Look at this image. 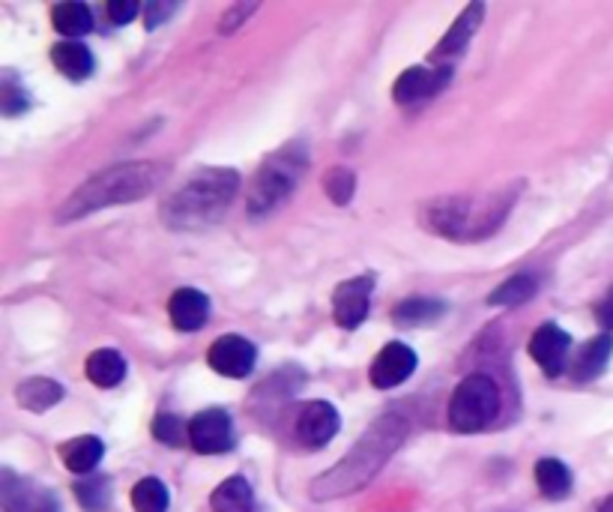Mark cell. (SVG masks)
<instances>
[{
  "label": "cell",
  "instance_id": "obj_1",
  "mask_svg": "<svg viewBox=\"0 0 613 512\" xmlns=\"http://www.w3.org/2000/svg\"><path fill=\"white\" fill-rule=\"evenodd\" d=\"M404 437H407V420H404V416H380V420L356 441L354 450H350L342 462L333 464L329 471H324V474L317 476L315 483H312V489H308V494H312L315 501L324 503L359 492V489H365V485L372 483L374 476L380 474V467L398 453V446L404 444Z\"/></svg>",
  "mask_w": 613,
  "mask_h": 512
},
{
  "label": "cell",
  "instance_id": "obj_2",
  "mask_svg": "<svg viewBox=\"0 0 613 512\" xmlns=\"http://www.w3.org/2000/svg\"><path fill=\"white\" fill-rule=\"evenodd\" d=\"M240 175L230 168H204L189 177L177 193L165 201L162 219L177 232H201L219 223L230 201L237 198Z\"/></svg>",
  "mask_w": 613,
  "mask_h": 512
},
{
  "label": "cell",
  "instance_id": "obj_3",
  "mask_svg": "<svg viewBox=\"0 0 613 512\" xmlns=\"http://www.w3.org/2000/svg\"><path fill=\"white\" fill-rule=\"evenodd\" d=\"M159 184V171L150 163H126L111 165L102 175L90 177L72 198L58 210L60 223L81 219L87 213L115 207V204H129L138 198H147Z\"/></svg>",
  "mask_w": 613,
  "mask_h": 512
},
{
  "label": "cell",
  "instance_id": "obj_4",
  "mask_svg": "<svg viewBox=\"0 0 613 512\" xmlns=\"http://www.w3.org/2000/svg\"><path fill=\"white\" fill-rule=\"evenodd\" d=\"M508 204L512 201H503L500 195L476 213V204L467 198H443L428 210V219H432L434 232H441L449 240H482L506 219Z\"/></svg>",
  "mask_w": 613,
  "mask_h": 512
},
{
  "label": "cell",
  "instance_id": "obj_5",
  "mask_svg": "<svg viewBox=\"0 0 613 512\" xmlns=\"http://www.w3.org/2000/svg\"><path fill=\"white\" fill-rule=\"evenodd\" d=\"M303 165H306V154H303V147L299 145H290L285 147V150H278V154L269 156L267 163L258 168L255 180H251V216H267V213L276 210L285 198H290L299 175H303Z\"/></svg>",
  "mask_w": 613,
  "mask_h": 512
},
{
  "label": "cell",
  "instance_id": "obj_6",
  "mask_svg": "<svg viewBox=\"0 0 613 512\" xmlns=\"http://www.w3.org/2000/svg\"><path fill=\"white\" fill-rule=\"evenodd\" d=\"M500 390L494 377L473 372L461 381L449 398V429L458 435L482 432L497 416Z\"/></svg>",
  "mask_w": 613,
  "mask_h": 512
},
{
  "label": "cell",
  "instance_id": "obj_7",
  "mask_svg": "<svg viewBox=\"0 0 613 512\" xmlns=\"http://www.w3.org/2000/svg\"><path fill=\"white\" fill-rule=\"evenodd\" d=\"M0 506L7 512H60L58 494L10 467L0 471Z\"/></svg>",
  "mask_w": 613,
  "mask_h": 512
},
{
  "label": "cell",
  "instance_id": "obj_8",
  "mask_svg": "<svg viewBox=\"0 0 613 512\" xmlns=\"http://www.w3.org/2000/svg\"><path fill=\"white\" fill-rule=\"evenodd\" d=\"M189 444L201 455H221L234 450V423L228 411L207 407L201 414H195L189 423Z\"/></svg>",
  "mask_w": 613,
  "mask_h": 512
},
{
  "label": "cell",
  "instance_id": "obj_9",
  "mask_svg": "<svg viewBox=\"0 0 613 512\" xmlns=\"http://www.w3.org/2000/svg\"><path fill=\"white\" fill-rule=\"evenodd\" d=\"M207 363H210L212 372H219L225 377H246L251 375V368L258 363V348L251 345L249 338L221 336L207 351Z\"/></svg>",
  "mask_w": 613,
  "mask_h": 512
},
{
  "label": "cell",
  "instance_id": "obj_10",
  "mask_svg": "<svg viewBox=\"0 0 613 512\" xmlns=\"http://www.w3.org/2000/svg\"><path fill=\"white\" fill-rule=\"evenodd\" d=\"M452 69L449 67H411L404 69L398 81H395L393 97L398 106H416L422 99L437 97L446 85H449Z\"/></svg>",
  "mask_w": 613,
  "mask_h": 512
},
{
  "label": "cell",
  "instance_id": "obj_11",
  "mask_svg": "<svg viewBox=\"0 0 613 512\" xmlns=\"http://www.w3.org/2000/svg\"><path fill=\"white\" fill-rule=\"evenodd\" d=\"M374 279L372 276H356V279L342 282L333 294V318L338 327L356 329L368 315V301H372Z\"/></svg>",
  "mask_w": 613,
  "mask_h": 512
},
{
  "label": "cell",
  "instance_id": "obj_12",
  "mask_svg": "<svg viewBox=\"0 0 613 512\" xmlns=\"http://www.w3.org/2000/svg\"><path fill=\"white\" fill-rule=\"evenodd\" d=\"M572 348V336L556 324H542L530 338V357L536 360V366L547 377H556L565 372V360Z\"/></svg>",
  "mask_w": 613,
  "mask_h": 512
},
{
  "label": "cell",
  "instance_id": "obj_13",
  "mask_svg": "<svg viewBox=\"0 0 613 512\" xmlns=\"http://www.w3.org/2000/svg\"><path fill=\"white\" fill-rule=\"evenodd\" d=\"M338 429H342V416H338L336 405H329L324 398L303 405L297 416V437L299 444L306 446L329 444L338 435Z\"/></svg>",
  "mask_w": 613,
  "mask_h": 512
},
{
  "label": "cell",
  "instance_id": "obj_14",
  "mask_svg": "<svg viewBox=\"0 0 613 512\" xmlns=\"http://www.w3.org/2000/svg\"><path fill=\"white\" fill-rule=\"evenodd\" d=\"M416 372V354L404 342H389L372 363V384L377 390H393Z\"/></svg>",
  "mask_w": 613,
  "mask_h": 512
},
{
  "label": "cell",
  "instance_id": "obj_15",
  "mask_svg": "<svg viewBox=\"0 0 613 512\" xmlns=\"http://www.w3.org/2000/svg\"><path fill=\"white\" fill-rule=\"evenodd\" d=\"M168 315H171V324L182 333H195L207 324V315H210V301L207 294L195 288H180L174 291L171 303H168Z\"/></svg>",
  "mask_w": 613,
  "mask_h": 512
},
{
  "label": "cell",
  "instance_id": "obj_16",
  "mask_svg": "<svg viewBox=\"0 0 613 512\" xmlns=\"http://www.w3.org/2000/svg\"><path fill=\"white\" fill-rule=\"evenodd\" d=\"M482 16H485V7H482V3H469L467 10L458 16V21H455V24L449 28V33L441 39V46L434 49V55H432L434 63H441V60H452V58H458V55H464L467 42L473 39L476 28L482 24Z\"/></svg>",
  "mask_w": 613,
  "mask_h": 512
},
{
  "label": "cell",
  "instance_id": "obj_17",
  "mask_svg": "<svg viewBox=\"0 0 613 512\" xmlns=\"http://www.w3.org/2000/svg\"><path fill=\"white\" fill-rule=\"evenodd\" d=\"M106 455V444L97 435H81L72 437L60 446V459L69 474H93Z\"/></svg>",
  "mask_w": 613,
  "mask_h": 512
},
{
  "label": "cell",
  "instance_id": "obj_18",
  "mask_svg": "<svg viewBox=\"0 0 613 512\" xmlns=\"http://www.w3.org/2000/svg\"><path fill=\"white\" fill-rule=\"evenodd\" d=\"M51 63L58 69L60 76L69 78V81H85V78L93 76V69H97V60L90 55L85 42H58L55 49H51Z\"/></svg>",
  "mask_w": 613,
  "mask_h": 512
},
{
  "label": "cell",
  "instance_id": "obj_19",
  "mask_svg": "<svg viewBox=\"0 0 613 512\" xmlns=\"http://www.w3.org/2000/svg\"><path fill=\"white\" fill-rule=\"evenodd\" d=\"M613 357V336L611 333H602L586 342L584 348L577 351V357L572 360V377L575 381H593L607 368Z\"/></svg>",
  "mask_w": 613,
  "mask_h": 512
},
{
  "label": "cell",
  "instance_id": "obj_20",
  "mask_svg": "<svg viewBox=\"0 0 613 512\" xmlns=\"http://www.w3.org/2000/svg\"><path fill=\"white\" fill-rule=\"evenodd\" d=\"M85 372L90 377V384H97L102 390H111L117 384H123L126 377V357L115 348L93 351L85 363Z\"/></svg>",
  "mask_w": 613,
  "mask_h": 512
},
{
  "label": "cell",
  "instance_id": "obj_21",
  "mask_svg": "<svg viewBox=\"0 0 613 512\" xmlns=\"http://www.w3.org/2000/svg\"><path fill=\"white\" fill-rule=\"evenodd\" d=\"M16 398L24 411H33V414H42V411H51L63 398V387L51 377H28L21 381L19 390H16Z\"/></svg>",
  "mask_w": 613,
  "mask_h": 512
},
{
  "label": "cell",
  "instance_id": "obj_22",
  "mask_svg": "<svg viewBox=\"0 0 613 512\" xmlns=\"http://www.w3.org/2000/svg\"><path fill=\"white\" fill-rule=\"evenodd\" d=\"M51 21H55V30L69 39L85 37V33L93 30V12H90V7L81 3V0L55 3V7H51Z\"/></svg>",
  "mask_w": 613,
  "mask_h": 512
},
{
  "label": "cell",
  "instance_id": "obj_23",
  "mask_svg": "<svg viewBox=\"0 0 613 512\" xmlns=\"http://www.w3.org/2000/svg\"><path fill=\"white\" fill-rule=\"evenodd\" d=\"M212 512H251L255 506V492L246 476H228L225 483L212 492Z\"/></svg>",
  "mask_w": 613,
  "mask_h": 512
},
{
  "label": "cell",
  "instance_id": "obj_24",
  "mask_svg": "<svg viewBox=\"0 0 613 512\" xmlns=\"http://www.w3.org/2000/svg\"><path fill=\"white\" fill-rule=\"evenodd\" d=\"M538 492L551 501H563L572 492V471L560 459H538L536 462Z\"/></svg>",
  "mask_w": 613,
  "mask_h": 512
},
{
  "label": "cell",
  "instance_id": "obj_25",
  "mask_svg": "<svg viewBox=\"0 0 613 512\" xmlns=\"http://www.w3.org/2000/svg\"><path fill=\"white\" fill-rule=\"evenodd\" d=\"M446 315V303L428 301V297H413L395 306L393 321L398 327H419V324H432V321Z\"/></svg>",
  "mask_w": 613,
  "mask_h": 512
},
{
  "label": "cell",
  "instance_id": "obj_26",
  "mask_svg": "<svg viewBox=\"0 0 613 512\" xmlns=\"http://www.w3.org/2000/svg\"><path fill=\"white\" fill-rule=\"evenodd\" d=\"M536 279L533 276H512L503 285L488 294L491 306H503V309H512V306H521V303H527L533 294H536Z\"/></svg>",
  "mask_w": 613,
  "mask_h": 512
},
{
  "label": "cell",
  "instance_id": "obj_27",
  "mask_svg": "<svg viewBox=\"0 0 613 512\" xmlns=\"http://www.w3.org/2000/svg\"><path fill=\"white\" fill-rule=\"evenodd\" d=\"M132 506L135 512H168V506H171V494H168L162 480L145 476L141 483H135Z\"/></svg>",
  "mask_w": 613,
  "mask_h": 512
},
{
  "label": "cell",
  "instance_id": "obj_28",
  "mask_svg": "<svg viewBox=\"0 0 613 512\" xmlns=\"http://www.w3.org/2000/svg\"><path fill=\"white\" fill-rule=\"evenodd\" d=\"M76 498L87 512H106L111 503V480L108 476H87L76 483Z\"/></svg>",
  "mask_w": 613,
  "mask_h": 512
},
{
  "label": "cell",
  "instance_id": "obj_29",
  "mask_svg": "<svg viewBox=\"0 0 613 512\" xmlns=\"http://www.w3.org/2000/svg\"><path fill=\"white\" fill-rule=\"evenodd\" d=\"M324 189L326 195H329V201L333 204H347L350 198H354V189H356V177L354 171H347V168H329L324 177Z\"/></svg>",
  "mask_w": 613,
  "mask_h": 512
},
{
  "label": "cell",
  "instance_id": "obj_30",
  "mask_svg": "<svg viewBox=\"0 0 613 512\" xmlns=\"http://www.w3.org/2000/svg\"><path fill=\"white\" fill-rule=\"evenodd\" d=\"M154 437L159 444L180 446L182 441H189V423H182L177 414H159L154 420Z\"/></svg>",
  "mask_w": 613,
  "mask_h": 512
},
{
  "label": "cell",
  "instance_id": "obj_31",
  "mask_svg": "<svg viewBox=\"0 0 613 512\" xmlns=\"http://www.w3.org/2000/svg\"><path fill=\"white\" fill-rule=\"evenodd\" d=\"M180 10V3H165V0H150V3H145V28L147 30H156L162 28L165 21L171 19L174 12Z\"/></svg>",
  "mask_w": 613,
  "mask_h": 512
},
{
  "label": "cell",
  "instance_id": "obj_32",
  "mask_svg": "<svg viewBox=\"0 0 613 512\" xmlns=\"http://www.w3.org/2000/svg\"><path fill=\"white\" fill-rule=\"evenodd\" d=\"M108 10V19H111V24H117V28H126L129 21H135V16L145 10L138 0H111L106 7Z\"/></svg>",
  "mask_w": 613,
  "mask_h": 512
},
{
  "label": "cell",
  "instance_id": "obj_33",
  "mask_svg": "<svg viewBox=\"0 0 613 512\" xmlns=\"http://www.w3.org/2000/svg\"><path fill=\"white\" fill-rule=\"evenodd\" d=\"M255 10H258V3H234V7L221 16V33H230V30L240 28L243 21L249 19Z\"/></svg>",
  "mask_w": 613,
  "mask_h": 512
},
{
  "label": "cell",
  "instance_id": "obj_34",
  "mask_svg": "<svg viewBox=\"0 0 613 512\" xmlns=\"http://www.w3.org/2000/svg\"><path fill=\"white\" fill-rule=\"evenodd\" d=\"M28 108V97H24V90L12 88V81H7L3 85V111L7 115H19V111H24Z\"/></svg>",
  "mask_w": 613,
  "mask_h": 512
},
{
  "label": "cell",
  "instance_id": "obj_35",
  "mask_svg": "<svg viewBox=\"0 0 613 512\" xmlns=\"http://www.w3.org/2000/svg\"><path fill=\"white\" fill-rule=\"evenodd\" d=\"M595 318H599V324H602L604 329H613V285L602 297V303L595 306Z\"/></svg>",
  "mask_w": 613,
  "mask_h": 512
},
{
  "label": "cell",
  "instance_id": "obj_36",
  "mask_svg": "<svg viewBox=\"0 0 613 512\" xmlns=\"http://www.w3.org/2000/svg\"><path fill=\"white\" fill-rule=\"evenodd\" d=\"M599 512H613V494H611V498H607V501L602 503V510H599Z\"/></svg>",
  "mask_w": 613,
  "mask_h": 512
}]
</instances>
